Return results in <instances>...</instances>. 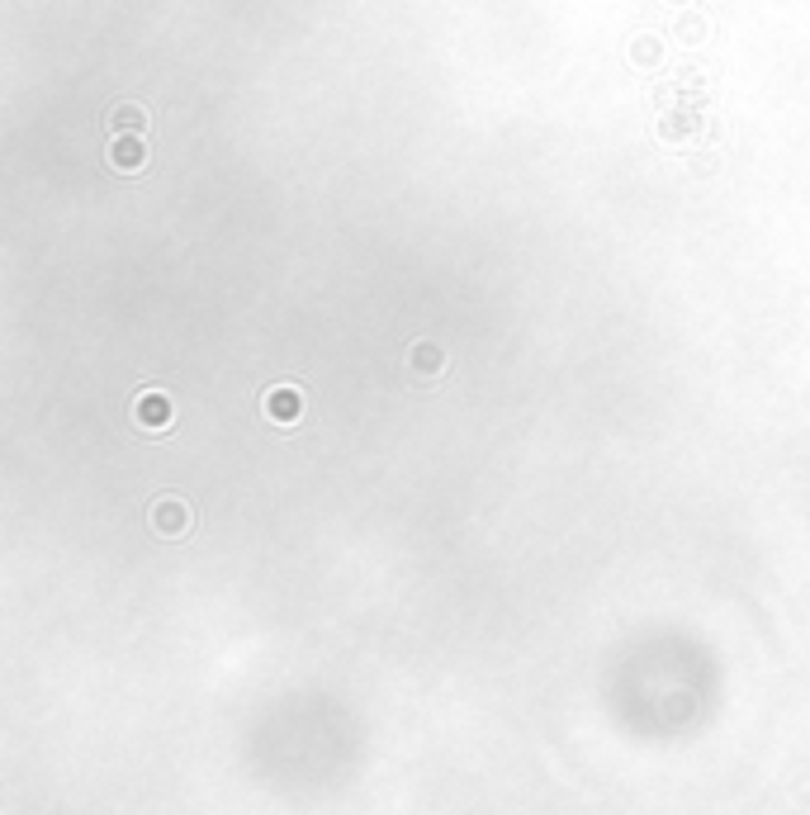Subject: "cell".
<instances>
[{
  "mask_svg": "<svg viewBox=\"0 0 810 815\" xmlns=\"http://www.w3.org/2000/svg\"><path fill=\"white\" fill-rule=\"evenodd\" d=\"M114 124H119V128H143V114H138V109H119V114H114Z\"/></svg>",
  "mask_w": 810,
  "mask_h": 815,
  "instance_id": "cell-5",
  "label": "cell"
},
{
  "mask_svg": "<svg viewBox=\"0 0 810 815\" xmlns=\"http://www.w3.org/2000/svg\"><path fill=\"white\" fill-rule=\"evenodd\" d=\"M266 413H270V422H299V413H304V399L294 394V389H270L266 394Z\"/></svg>",
  "mask_w": 810,
  "mask_h": 815,
  "instance_id": "cell-3",
  "label": "cell"
},
{
  "mask_svg": "<svg viewBox=\"0 0 810 815\" xmlns=\"http://www.w3.org/2000/svg\"><path fill=\"white\" fill-rule=\"evenodd\" d=\"M133 417H138L143 432H166V427H171V399H166L162 389H147V394H138V403H133Z\"/></svg>",
  "mask_w": 810,
  "mask_h": 815,
  "instance_id": "cell-1",
  "label": "cell"
},
{
  "mask_svg": "<svg viewBox=\"0 0 810 815\" xmlns=\"http://www.w3.org/2000/svg\"><path fill=\"white\" fill-rule=\"evenodd\" d=\"M654 57H659V43H654V38L635 43V62H654Z\"/></svg>",
  "mask_w": 810,
  "mask_h": 815,
  "instance_id": "cell-6",
  "label": "cell"
},
{
  "mask_svg": "<svg viewBox=\"0 0 810 815\" xmlns=\"http://www.w3.org/2000/svg\"><path fill=\"white\" fill-rule=\"evenodd\" d=\"M152 526H157L162 536H180V531L190 526V508L176 503V498H162V503L152 508Z\"/></svg>",
  "mask_w": 810,
  "mask_h": 815,
  "instance_id": "cell-2",
  "label": "cell"
},
{
  "mask_svg": "<svg viewBox=\"0 0 810 815\" xmlns=\"http://www.w3.org/2000/svg\"><path fill=\"white\" fill-rule=\"evenodd\" d=\"M109 157H114L119 166H128V171H133V166H143L147 152H143V143H138V138H119V143L109 147Z\"/></svg>",
  "mask_w": 810,
  "mask_h": 815,
  "instance_id": "cell-4",
  "label": "cell"
}]
</instances>
